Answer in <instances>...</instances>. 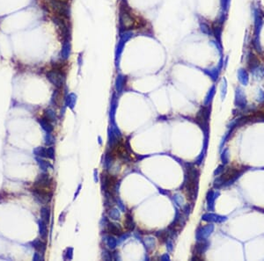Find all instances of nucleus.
<instances>
[{
	"instance_id": "nucleus-20",
	"label": "nucleus",
	"mask_w": 264,
	"mask_h": 261,
	"mask_svg": "<svg viewBox=\"0 0 264 261\" xmlns=\"http://www.w3.org/2000/svg\"><path fill=\"white\" fill-rule=\"evenodd\" d=\"M47 157L49 158H54V150L53 148H49L47 150Z\"/></svg>"
},
{
	"instance_id": "nucleus-14",
	"label": "nucleus",
	"mask_w": 264,
	"mask_h": 261,
	"mask_svg": "<svg viewBox=\"0 0 264 261\" xmlns=\"http://www.w3.org/2000/svg\"><path fill=\"white\" fill-rule=\"evenodd\" d=\"M40 122H41V124H42V128L45 129L46 131H48V132H50V131H52L53 128L52 126L49 123V122L48 121H46V120H44V119H42V120H41L40 121Z\"/></svg>"
},
{
	"instance_id": "nucleus-9",
	"label": "nucleus",
	"mask_w": 264,
	"mask_h": 261,
	"mask_svg": "<svg viewBox=\"0 0 264 261\" xmlns=\"http://www.w3.org/2000/svg\"><path fill=\"white\" fill-rule=\"evenodd\" d=\"M70 51H71V44H70L68 41H66L63 42V48H62V52H61L62 58L63 59H67L69 57V55H70Z\"/></svg>"
},
{
	"instance_id": "nucleus-3",
	"label": "nucleus",
	"mask_w": 264,
	"mask_h": 261,
	"mask_svg": "<svg viewBox=\"0 0 264 261\" xmlns=\"http://www.w3.org/2000/svg\"><path fill=\"white\" fill-rule=\"evenodd\" d=\"M53 180L48 174H41L34 183V189L52 193Z\"/></svg>"
},
{
	"instance_id": "nucleus-1",
	"label": "nucleus",
	"mask_w": 264,
	"mask_h": 261,
	"mask_svg": "<svg viewBox=\"0 0 264 261\" xmlns=\"http://www.w3.org/2000/svg\"><path fill=\"white\" fill-rule=\"evenodd\" d=\"M188 180L186 182V191L188 199L194 200L196 195V189L198 185L199 171L196 168H189L188 173Z\"/></svg>"
},
{
	"instance_id": "nucleus-13",
	"label": "nucleus",
	"mask_w": 264,
	"mask_h": 261,
	"mask_svg": "<svg viewBox=\"0 0 264 261\" xmlns=\"http://www.w3.org/2000/svg\"><path fill=\"white\" fill-rule=\"evenodd\" d=\"M33 245L36 250L42 252H43L45 251L46 245L44 243H42V241H40V240H35L34 242H33Z\"/></svg>"
},
{
	"instance_id": "nucleus-4",
	"label": "nucleus",
	"mask_w": 264,
	"mask_h": 261,
	"mask_svg": "<svg viewBox=\"0 0 264 261\" xmlns=\"http://www.w3.org/2000/svg\"><path fill=\"white\" fill-rule=\"evenodd\" d=\"M48 79L57 88H61L65 81V75L58 69H52L47 73Z\"/></svg>"
},
{
	"instance_id": "nucleus-12",
	"label": "nucleus",
	"mask_w": 264,
	"mask_h": 261,
	"mask_svg": "<svg viewBox=\"0 0 264 261\" xmlns=\"http://www.w3.org/2000/svg\"><path fill=\"white\" fill-rule=\"evenodd\" d=\"M124 224L125 227L128 231H132L134 229V223H133V219L132 217L129 215H126V218L124 220Z\"/></svg>"
},
{
	"instance_id": "nucleus-19",
	"label": "nucleus",
	"mask_w": 264,
	"mask_h": 261,
	"mask_svg": "<svg viewBox=\"0 0 264 261\" xmlns=\"http://www.w3.org/2000/svg\"><path fill=\"white\" fill-rule=\"evenodd\" d=\"M201 27H202V31L204 32V34H210V35L212 34L208 25H206V24H202V25H201Z\"/></svg>"
},
{
	"instance_id": "nucleus-6",
	"label": "nucleus",
	"mask_w": 264,
	"mask_h": 261,
	"mask_svg": "<svg viewBox=\"0 0 264 261\" xmlns=\"http://www.w3.org/2000/svg\"><path fill=\"white\" fill-rule=\"evenodd\" d=\"M242 173L241 171H240V169H235V168H229L225 171V173L222 174V176L220 177V180L222 183L224 182H232L235 180L238 177L240 176Z\"/></svg>"
},
{
	"instance_id": "nucleus-8",
	"label": "nucleus",
	"mask_w": 264,
	"mask_h": 261,
	"mask_svg": "<svg viewBox=\"0 0 264 261\" xmlns=\"http://www.w3.org/2000/svg\"><path fill=\"white\" fill-rule=\"evenodd\" d=\"M117 185V178L113 175H107L105 178L106 189L110 192H113Z\"/></svg>"
},
{
	"instance_id": "nucleus-7",
	"label": "nucleus",
	"mask_w": 264,
	"mask_h": 261,
	"mask_svg": "<svg viewBox=\"0 0 264 261\" xmlns=\"http://www.w3.org/2000/svg\"><path fill=\"white\" fill-rule=\"evenodd\" d=\"M210 117V110L208 108H204L201 109V111L197 114L196 118V122L197 124L201 126L202 129L207 128L208 126V121Z\"/></svg>"
},
{
	"instance_id": "nucleus-10",
	"label": "nucleus",
	"mask_w": 264,
	"mask_h": 261,
	"mask_svg": "<svg viewBox=\"0 0 264 261\" xmlns=\"http://www.w3.org/2000/svg\"><path fill=\"white\" fill-rule=\"evenodd\" d=\"M238 76H239V80L240 81L242 85H247L248 84V74L245 69H240L238 72Z\"/></svg>"
},
{
	"instance_id": "nucleus-2",
	"label": "nucleus",
	"mask_w": 264,
	"mask_h": 261,
	"mask_svg": "<svg viewBox=\"0 0 264 261\" xmlns=\"http://www.w3.org/2000/svg\"><path fill=\"white\" fill-rule=\"evenodd\" d=\"M111 157L121 161H132V156L128 152V149L123 142H119L118 143H116L114 146L113 150L111 151Z\"/></svg>"
},
{
	"instance_id": "nucleus-17",
	"label": "nucleus",
	"mask_w": 264,
	"mask_h": 261,
	"mask_svg": "<svg viewBox=\"0 0 264 261\" xmlns=\"http://www.w3.org/2000/svg\"><path fill=\"white\" fill-rule=\"evenodd\" d=\"M40 234H41V236L43 238H45L46 237H47V229H46V225L45 223H43V222H40Z\"/></svg>"
},
{
	"instance_id": "nucleus-16",
	"label": "nucleus",
	"mask_w": 264,
	"mask_h": 261,
	"mask_svg": "<svg viewBox=\"0 0 264 261\" xmlns=\"http://www.w3.org/2000/svg\"><path fill=\"white\" fill-rule=\"evenodd\" d=\"M213 31H214V34L216 36L217 40H219V43H220V41H221V34H222V28H221V26H217L213 28Z\"/></svg>"
},
{
	"instance_id": "nucleus-18",
	"label": "nucleus",
	"mask_w": 264,
	"mask_h": 261,
	"mask_svg": "<svg viewBox=\"0 0 264 261\" xmlns=\"http://www.w3.org/2000/svg\"><path fill=\"white\" fill-rule=\"evenodd\" d=\"M230 2H231V0H221V5H222V8L224 11H227L229 9Z\"/></svg>"
},
{
	"instance_id": "nucleus-5",
	"label": "nucleus",
	"mask_w": 264,
	"mask_h": 261,
	"mask_svg": "<svg viewBox=\"0 0 264 261\" xmlns=\"http://www.w3.org/2000/svg\"><path fill=\"white\" fill-rule=\"evenodd\" d=\"M50 5L53 9L63 17L68 18L70 16V7L66 3L58 0H50Z\"/></svg>"
},
{
	"instance_id": "nucleus-11",
	"label": "nucleus",
	"mask_w": 264,
	"mask_h": 261,
	"mask_svg": "<svg viewBox=\"0 0 264 261\" xmlns=\"http://www.w3.org/2000/svg\"><path fill=\"white\" fill-rule=\"evenodd\" d=\"M107 231L109 233L111 234H114V235H121V231L118 228V226L116 224H114V223H110L108 224V227H107Z\"/></svg>"
},
{
	"instance_id": "nucleus-15",
	"label": "nucleus",
	"mask_w": 264,
	"mask_h": 261,
	"mask_svg": "<svg viewBox=\"0 0 264 261\" xmlns=\"http://www.w3.org/2000/svg\"><path fill=\"white\" fill-rule=\"evenodd\" d=\"M41 214H42V219L45 221V222H48L49 221V210L46 207H43L41 211Z\"/></svg>"
}]
</instances>
